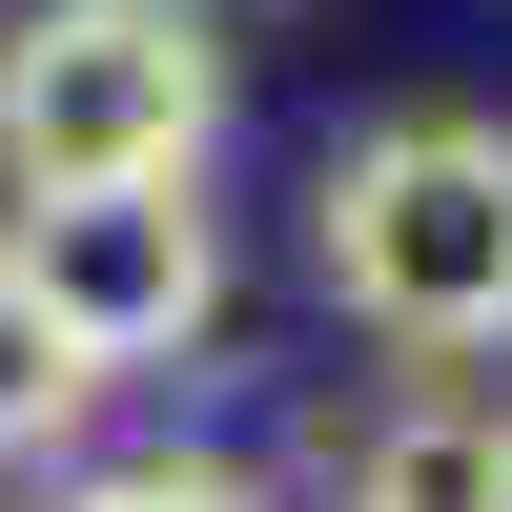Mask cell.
Returning <instances> with one entry per match:
<instances>
[{
    "label": "cell",
    "instance_id": "5",
    "mask_svg": "<svg viewBox=\"0 0 512 512\" xmlns=\"http://www.w3.org/2000/svg\"><path fill=\"white\" fill-rule=\"evenodd\" d=\"M82 410H103V390H82V369H62V328H41L21 287H0V472H21V451H62Z\"/></svg>",
    "mask_w": 512,
    "mask_h": 512
},
{
    "label": "cell",
    "instance_id": "4",
    "mask_svg": "<svg viewBox=\"0 0 512 512\" xmlns=\"http://www.w3.org/2000/svg\"><path fill=\"white\" fill-rule=\"evenodd\" d=\"M349 512H512V390H390L349 431Z\"/></svg>",
    "mask_w": 512,
    "mask_h": 512
},
{
    "label": "cell",
    "instance_id": "2",
    "mask_svg": "<svg viewBox=\"0 0 512 512\" xmlns=\"http://www.w3.org/2000/svg\"><path fill=\"white\" fill-rule=\"evenodd\" d=\"M226 123V21L205 0H41L0 41V185H144Z\"/></svg>",
    "mask_w": 512,
    "mask_h": 512
},
{
    "label": "cell",
    "instance_id": "1",
    "mask_svg": "<svg viewBox=\"0 0 512 512\" xmlns=\"http://www.w3.org/2000/svg\"><path fill=\"white\" fill-rule=\"evenodd\" d=\"M308 267H328V308H349L369 349H410V369L512 349V123H472V103L369 123V144L328 164V205H308Z\"/></svg>",
    "mask_w": 512,
    "mask_h": 512
},
{
    "label": "cell",
    "instance_id": "6",
    "mask_svg": "<svg viewBox=\"0 0 512 512\" xmlns=\"http://www.w3.org/2000/svg\"><path fill=\"white\" fill-rule=\"evenodd\" d=\"M41 512H246V472H185V451H144V472H62Z\"/></svg>",
    "mask_w": 512,
    "mask_h": 512
},
{
    "label": "cell",
    "instance_id": "3",
    "mask_svg": "<svg viewBox=\"0 0 512 512\" xmlns=\"http://www.w3.org/2000/svg\"><path fill=\"white\" fill-rule=\"evenodd\" d=\"M0 287L62 328V369H82V390H123V369L205 349V308H226L205 164H144V185H21V226H0Z\"/></svg>",
    "mask_w": 512,
    "mask_h": 512
}]
</instances>
